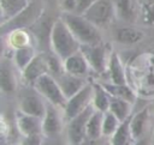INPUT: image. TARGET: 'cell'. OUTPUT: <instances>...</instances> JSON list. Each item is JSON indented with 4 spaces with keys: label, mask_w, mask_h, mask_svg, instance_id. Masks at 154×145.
Segmentation results:
<instances>
[{
    "label": "cell",
    "mask_w": 154,
    "mask_h": 145,
    "mask_svg": "<svg viewBox=\"0 0 154 145\" xmlns=\"http://www.w3.org/2000/svg\"><path fill=\"white\" fill-rule=\"evenodd\" d=\"M83 16L99 29L108 26L117 18L112 0H95Z\"/></svg>",
    "instance_id": "5b68a950"
},
{
    "label": "cell",
    "mask_w": 154,
    "mask_h": 145,
    "mask_svg": "<svg viewBox=\"0 0 154 145\" xmlns=\"http://www.w3.org/2000/svg\"><path fill=\"white\" fill-rule=\"evenodd\" d=\"M32 89L36 90V92L41 95L47 103L53 104L60 109H64L67 98L65 97L58 81L52 74H45L41 78H38L32 84Z\"/></svg>",
    "instance_id": "277c9868"
},
{
    "label": "cell",
    "mask_w": 154,
    "mask_h": 145,
    "mask_svg": "<svg viewBox=\"0 0 154 145\" xmlns=\"http://www.w3.org/2000/svg\"><path fill=\"white\" fill-rule=\"evenodd\" d=\"M38 53L36 52V47L35 46H29V47H24V48H18L12 50V62L14 65V67L22 72L32 60L37 55Z\"/></svg>",
    "instance_id": "ffe728a7"
},
{
    "label": "cell",
    "mask_w": 154,
    "mask_h": 145,
    "mask_svg": "<svg viewBox=\"0 0 154 145\" xmlns=\"http://www.w3.org/2000/svg\"><path fill=\"white\" fill-rule=\"evenodd\" d=\"M152 143H153V145H154V132H153V141H152Z\"/></svg>",
    "instance_id": "836d02e7"
},
{
    "label": "cell",
    "mask_w": 154,
    "mask_h": 145,
    "mask_svg": "<svg viewBox=\"0 0 154 145\" xmlns=\"http://www.w3.org/2000/svg\"><path fill=\"white\" fill-rule=\"evenodd\" d=\"M112 48L108 43L101 42L97 44H82L81 46V53L87 59L91 72H95L97 74H102L107 72L109 58L112 54Z\"/></svg>",
    "instance_id": "3957f363"
},
{
    "label": "cell",
    "mask_w": 154,
    "mask_h": 145,
    "mask_svg": "<svg viewBox=\"0 0 154 145\" xmlns=\"http://www.w3.org/2000/svg\"><path fill=\"white\" fill-rule=\"evenodd\" d=\"M94 95H93V107L95 110L106 113L109 109L111 95L107 92L105 86L101 83H93Z\"/></svg>",
    "instance_id": "603a6c76"
},
{
    "label": "cell",
    "mask_w": 154,
    "mask_h": 145,
    "mask_svg": "<svg viewBox=\"0 0 154 145\" xmlns=\"http://www.w3.org/2000/svg\"><path fill=\"white\" fill-rule=\"evenodd\" d=\"M43 145H61V144H60L59 141H54V140H53V141H48L47 144H43Z\"/></svg>",
    "instance_id": "1f68e13d"
},
{
    "label": "cell",
    "mask_w": 154,
    "mask_h": 145,
    "mask_svg": "<svg viewBox=\"0 0 154 145\" xmlns=\"http://www.w3.org/2000/svg\"><path fill=\"white\" fill-rule=\"evenodd\" d=\"M53 77L58 81L60 89L63 90V92H64V95L67 99L70 97H72L75 93H77L79 90H82L89 83V80L87 78L77 77V75L70 74L65 71H63L58 74H54Z\"/></svg>",
    "instance_id": "7c38bea8"
},
{
    "label": "cell",
    "mask_w": 154,
    "mask_h": 145,
    "mask_svg": "<svg viewBox=\"0 0 154 145\" xmlns=\"http://www.w3.org/2000/svg\"><path fill=\"white\" fill-rule=\"evenodd\" d=\"M135 141L130 129V117L122 122L117 132L109 138L111 145H132Z\"/></svg>",
    "instance_id": "d4e9b609"
},
{
    "label": "cell",
    "mask_w": 154,
    "mask_h": 145,
    "mask_svg": "<svg viewBox=\"0 0 154 145\" xmlns=\"http://www.w3.org/2000/svg\"><path fill=\"white\" fill-rule=\"evenodd\" d=\"M93 95H94V85L93 83H88L82 90H79L77 93H75L72 97H70L63 109L65 120H70L84 110H87L89 107L93 105Z\"/></svg>",
    "instance_id": "8992f818"
},
{
    "label": "cell",
    "mask_w": 154,
    "mask_h": 145,
    "mask_svg": "<svg viewBox=\"0 0 154 145\" xmlns=\"http://www.w3.org/2000/svg\"><path fill=\"white\" fill-rule=\"evenodd\" d=\"M60 18L81 44H97L103 42L100 29L89 22L84 16L61 12Z\"/></svg>",
    "instance_id": "7a4b0ae2"
},
{
    "label": "cell",
    "mask_w": 154,
    "mask_h": 145,
    "mask_svg": "<svg viewBox=\"0 0 154 145\" xmlns=\"http://www.w3.org/2000/svg\"><path fill=\"white\" fill-rule=\"evenodd\" d=\"M63 67L64 71L77 75V77H82V78H87L89 75V73L91 72V68L87 61V59L84 58V55L81 53V50L71 56H69L66 60L63 61Z\"/></svg>",
    "instance_id": "5bb4252c"
},
{
    "label": "cell",
    "mask_w": 154,
    "mask_h": 145,
    "mask_svg": "<svg viewBox=\"0 0 154 145\" xmlns=\"http://www.w3.org/2000/svg\"><path fill=\"white\" fill-rule=\"evenodd\" d=\"M103 114L102 111L95 110L89 117L88 126H87V137L90 139H99L102 138V122H103Z\"/></svg>",
    "instance_id": "484cf974"
},
{
    "label": "cell",
    "mask_w": 154,
    "mask_h": 145,
    "mask_svg": "<svg viewBox=\"0 0 154 145\" xmlns=\"http://www.w3.org/2000/svg\"><path fill=\"white\" fill-rule=\"evenodd\" d=\"M49 46L53 54H55L61 61H64L69 56L78 53L82 44L73 36L64 20L59 17L57 20H54V24L52 26Z\"/></svg>",
    "instance_id": "6da1fadb"
},
{
    "label": "cell",
    "mask_w": 154,
    "mask_h": 145,
    "mask_svg": "<svg viewBox=\"0 0 154 145\" xmlns=\"http://www.w3.org/2000/svg\"><path fill=\"white\" fill-rule=\"evenodd\" d=\"M94 111V107H89L87 110L81 113L79 115L66 121V139L69 145H76L85 140L87 137V126L90 115Z\"/></svg>",
    "instance_id": "52a82bcc"
},
{
    "label": "cell",
    "mask_w": 154,
    "mask_h": 145,
    "mask_svg": "<svg viewBox=\"0 0 154 145\" xmlns=\"http://www.w3.org/2000/svg\"><path fill=\"white\" fill-rule=\"evenodd\" d=\"M13 62L2 60L0 67V86L1 91L6 93H12L17 89V77L13 70Z\"/></svg>",
    "instance_id": "9a60e30c"
},
{
    "label": "cell",
    "mask_w": 154,
    "mask_h": 145,
    "mask_svg": "<svg viewBox=\"0 0 154 145\" xmlns=\"http://www.w3.org/2000/svg\"><path fill=\"white\" fill-rule=\"evenodd\" d=\"M76 145H111L109 143V139L108 138H99V139H90V138H87L85 140H83L82 143L79 144H76Z\"/></svg>",
    "instance_id": "f1b7e54d"
},
{
    "label": "cell",
    "mask_w": 154,
    "mask_h": 145,
    "mask_svg": "<svg viewBox=\"0 0 154 145\" xmlns=\"http://www.w3.org/2000/svg\"><path fill=\"white\" fill-rule=\"evenodd\" d=\"M144 37V34L141 29L134 26H123L116 31L117 42L126 46H132L140 43Z\"/></svg>",
    "instance_id": "44dd1931"
},
{
    "label": "cell",
    "mask_w": 154,
    "mask_h": 145,
    "mask_svg": "<svg viewBox=\"0 0 154 145\" xmlns=\"http://www.w3.org/2000/svg\"><path fill=\"white\" fill-rule=\"evenodd\" d=\"M19 145H43V135H30V137H22Z\"/></svg>",
    "instance_id": "83f0119b"
},
{
    "label": "cell",
    "mask_w": 154,
    "mask_h": 145,
    "mask_svg": "<svg viewBox=\"0 0 154 145\" xmlns=\"http://www.w3.org/2000/svg\"><path fill=\"white\" fill-rule=\"evenodd\" d=\"M22 78L25 83L30 84L32 86V84L41 78L45 74H51V70H49V64H48V58L47 54L45 53H38L34 60L20 72Z\"/></svg>",
    "instance_id": "30bf717a"
},
{
    "label": "cell",
    "mask_w": 154,
    "mask_h": 145,
    "mask_svg": "<svg viewBox=\"0 0 154 145\" xmlns=\"http://www.w3.org/2000/svg\"><path fill=\"white\" fill-rule=\"evenodd\" d=\"M34 40L35 38H34L32 34L29 30L23 29V28L12 29L7 34V44L12 50L34 46Z\"/></svg>",
    "instance_id": "2e32d148"
},
{
    "label": "cell",
    "mask_w": 154,
    "mask_h": 145,
    "mask_svg": "<svg viewBox=\"0 0 154 145\" xmlns=\"http://www.w3.org/2000/svg\"><path fill=\"white\" fill-rule=\"evenodd\" d=\"M5 145H19V143H7Z\"/></svg>",
    "instance_id": "d6a6232c"
},
{
    "label": "cell",
    "mask_w": 154,
    "mask_h": 145,
    "mask_svg": "<svg viewBox=\"0 0 154 145\" xmlns=\"http://www.w3.org/2000/svg\"><path fill=\"white\" fill-rule=\"evenodd\" d=\"M117 18L123 22L131 23L137 16V0H112Z\"/></svg>",
    "instance_id": "d6986e66"
},
{
    "label": "cell",
    "mask_w": 154,
    "mask_h": 145,
    "mask_svg": "<svg viewBox=\"0 0 154 145\" xmlns=\"http://www.w3.org/2000/svg\"><path fill=\"white\" fill-rule=\"evenodd\" d=\"M101 84L105 86V89L112 97L125 99L132 104L135 103L136 93L128 84H113V83H101Z\"/></svg>",
    "instance_id": "7402d4cb"
},
{
    "label": "cell",
    "mask_w": 154,
    "mask_h": 145,
    "mask_svg": "<svg viewBox=\"0 0 154 145\" xmlns=\"http://www.w3.org/2000/svg\"><path fill=\"white\" fill-rule=\"evenodd\" d=\"M132 145H153V143L148 141V140H147V139H144V138H141V139L135 140Z\"/></svg>",
    "instance_id": "f546056e"
},
{
    "label": "cell",
    "mask_w": 154,
    "mask_h": 145,
    "mask_svg": "<svg viewBox=\"0 0 154 145\" xmlns=\"http://www.w3.org/2000/svg\"><path fill=\"white\" fill-rule=\"evenodd\" d=\"M146 6H148V7H150V6H153L154 5V0H141Z\"/></svg>",
    "instance_id": "4dcf8cb0"
},
{
    "label": "cell",
    "mask_w": 154,
    "mask_h": 145,
    "mask_svg": "<svg viewBox=\"0 0 154 145\" xmlns=\"http://www.w3.org/2000/svg\"><path fill=\"white\" fill-rule=\"evenodd\" d=\"M107 73L109 77V83L113 84H128L126 83V72L125 67L119 58V55L116 52H112L108 67H107Z\"/></svg>",
    "instance_id": "ac0fdd59"
},
{
    "label": "cell",
    "mask_w": 154,
    "mask_h": 145,
    "mask_svg": "<svg viewBox=\"0 0 154 145\" xmlns=\"http://www.w3.org/2000/svg\"><path fill=\"white\" fill-rule=\"evenodd\" d=\"M64 120L63 109L48 103L46 114L42 117V135L49 139L57 138L64 129Z\"/></svg>",
    "instance_id": "ba28073f"
},
{
    "label": "cell",
    "mask_w": 154,
    "mask_h": 145,
    "mask_svg": "<svg viewBox=\"0 0 154 145\" xmlns=\"http://www.w3.org/2000/svg\"><path fill=\"white\" fill-rule=\"evenodd\" d=\"M122 125V121L111 111H106L103 114V122H102V135L105 138H111L117 129L119 128V126Z\"/></svg>",
    "instance_id": "4316f807"
},
{
    "label": "cell",
    "mask_w": 154,
    "mask_h": 145,
    "mask_svg": "<svg viewBox=\"0 0 154 145\" xmlns=\"http://www.w3.org/2000/svg\"><path fill=\"white\" fill-rule=\"evenodd\" d=\"M132 105H134L132 103H130V102H128L125 99L111 96V103H109L108 111L114 114L123 122V121L128 120L129 117H131V115H132Z\"/></svg>",
    "instance_id": "cb8c5ba5"
},
{
    "label": "cell",
    "mask_w": 154,
    "mask_h": 145,
    "mask_svg": "<svg viewBox=\"0 0 154 145\" xmlns=\"http://www.w3.org/2000/svg\"><path fill=\"white\" fill-rule=\"evenodd\" d=\"M47 104L48 103L45 101V98L38 95L36 90H34V92H25L20 96L18 101V110L42 119L46 114Z\"/></svg>",
    "instance_id": "9c48e42d"
},
{
    "label": "cell",
    "mask_w": 154,
    "mask_h": 145,
    "mask_svg": "<svg viewBox=\"0 0 154 145\" xmlns=\"http://www.w3.org/2000/svg\"><path fill=\"white\" fill-rule=\"evenodd\" d=\"M29 0H0V16L2 26L22 14L29 7Z\"/></svg>",
    "instance_id": "4fadbf2b"
},
{
    "label": "cell",
    "mask_w": 154,
    "mask_h": 145,
    "mask_svg": "<svg viewBox=\"0 0 154 145\" xmlns=\"http://www.w3.org/2000/svg\"><path fill=\"white\" fill-rule=\"evenodd\" d=\"M17 131L22 137L42 134V119L17 110L14 114Z\"/></svg>",
    "instance_id": "8fae6325"
},
{
    "label": "cell",
    "mask_w": 154,
    "mask_h": 145,
    "mask_svg": "<svg viewBox=\"0 0 154 145\" xmlns=\"http://www.w3.org/2000/svg\"><path fill=\"white\" fill-rule=\"evenodd\" d=\"M149 123V108L146 107L137 111L136 114H132L130 117V129L132 133V137L135 140L143 138L147 127Z\"/></svg>",
    "instance_id": "e0dca14e"
}]
</instances>
